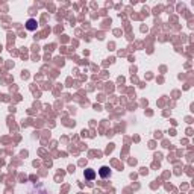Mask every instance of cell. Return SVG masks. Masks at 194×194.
<instances>
[{
	"instance_id": "1",
	"label": "cell",
	"mask_w": 194,
	"mask_h": 194,
	"mask_svg": "<svg viewBox=\"0 0 194 194\" xmlns=\"http://www.w3.org/2000/svg\"><path fill=\"white\" fill-rule=\"evenodd\" d=\"M99 174H100V177H103V179H106V177H109V174H111V170H109V167H106V165H103L102 169L99 170Z\"/></svg>"
},
{
	"instance_id": "2",
	"label": "cell",
	"mask_w": 194,
	"mask_h": 194,
	"mask_svg": "<svg viewBox=\"0 0 194 194\" xmlns=\"http://www.w3.org/2000/svg\"><path fill=\"white\" fill-rule=\"evenodd\" d=\"M36 20H33V18H31V20H28V23H26V29L28 31H36Z\"/></svg>"
},
{
	"instance_id": "3",
	"label": "cell",
	"mask_w": 194,
	"mask_h": 194,
	"mask_svg": "<svg viewBox=\"0 0 194 194\" xmlns=\"http://www.w3.org/2000/svg\"><path fill=\"white\" fill-rule=\"evenodd\" d=\"M94 177H96V171H94V170H91V169L85 170V179H88V180H93Z\"/></svg>"
}]
</instances>
